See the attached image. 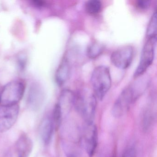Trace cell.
<instances>
[{
  "mask_svg": "<svg viewBox=\"0 0 157 157\" xmlns=\"http://www.w3.org/2000/svg\"><path fill=\"white\" fill-rule=\"evenodd\" d=\"M74 106L86 124L93 123L97 106V98L94 92L85 89L75 93Z\"/></svg>",
  "mask_w": 157,
  "mask_h": 157,
  "instance_id": "cell-1",
  "label": "cell"
},
{
  "mask_svg": "<svg viewBox=\"0 0 157 157\" xmlns=\"http://www.w3.org/2000/svg\"><path fill=\"white\" fill-rule=\"evenodd\" d=\"M93 92L95 96L102 101L112 85V78L108 67L99 66L92 73L90 80Z\"/></svg>",
  "mask_w": 157,
  "mask_h": 157,
  "instance_id": "cell-2",
  "label": "cell"
},
{
  "mask_svg": "<svg viewBox=\"0 0 157 157\" xmlns=\"http://www.w3.org/2000/svg\"><path fill=\"white\" fill-rule=\"evenodd\" d=\"M25 84L20 80L13 81L6 84L0 91V105L18 104L25 92Z\"/></svg>",
  "mask_w": 157,
  "mask_h": 157,
  "instance_id": "cell-3",
  "label": "cell"
},
{
  "mask_svg": "<svg viewBox=\"0 0 157 157\" xmlns=\"http://www.w3.org/2000/svg\"><path fill=\"white\" fill-rule=\"evenodd\" d=\"M156 43L157 36L147 37L142 48L139 64L133 75L135 78L142 76L152 64L155 56Z\"/></svg>",
  "mask_w": 157,
  "mask_h": 157,
  "instance_id": "cell-4",
  "label": "cell"
},
{
  "mask_svg": "<svg viewBox=\"0 0 157 157\" xmlns=\"http://www.w3.org/2000/svg\"><path fill=\"white\" fill-rule=\"evenodd\" d=\"M136 95L132 86H128L123 90L114 104L112 109L113 116L118 118L126 113Z\"/></svg>",
  "mask_w": 157,
  "mask_h": 157,
  "instance_id": "cell-5",
  "label": "cell"
},
{
  "mask_svg": "<svg viewBox=\"0 0 157 157\" xmlns=\"http://www.w3.org/2000/svg\"><path fill=\"white\" fill-rule=\"evenodd\" d=\"M18 104L0 105V132L10 130L16 123L19 116Z\"/></svg>",
  "mask_w": 157,
  "mask_h": 157,
  "instance_id": "cell-6",
  "label": "cell"
},
{
  "mask_svg": "<svg viewBox=\"0 0 157 157\" xmlns=\"http://www.w3.org/2000/svg\"><path fill=\"white\" fill-rule=\"evenodd\" d=\"M134 56V49L130 45L125 46L113 52L111 55L112 64L120 69L128 68L132 63Z\"/></svg>",
  "mask_w": 157,
  "mask_h": 157,
  "instance_id": "cell-7",
  "label": "cell"
},
{
  "mask_svg": "<svg viewBox=\"0 0 157 157\" xmlns=\"http://www.w3.org/2000/svg\"><path fill=\"white\" fill-rule=\"evenodd\" d=\"M82 143L87 153L92 157L95 152L98 144V131L95 125L86 124L82 134Z\"/></svg>",
  "mask_w": 157,
  "mask_h": 157,
  "instance_id": "cell-8",
  "label": "cell"
},
{
  "mask_svg": "<svg viewBox=\"0 0 157 157\" xmlns=\"http://www.w3.org/2000/svg\"><path fill=\"white\" fill-rule=\"evenodd\" d=\"M43 88L36 82L31 85L27 96V103L32 109H37L40 107L44 100Z\"/></svg>",
  "mask_w": 157,
  "mask_h": 157,
  "instance_id": "cell-9",
  "label": "cell"
},
{
  "mask_svg": "<svg viewBox=\"0 0 157 157\" xmlns=\"http://www.w3.org/2000/svg\"><path fill=\"white\" fill-rule=\"evenodd\" d=\"M71 66L68 59L64 57L59 64L55 75V79L58 86H62L69 78Z\"/></svg>",
  "mask_w": 157,
  "mask_h": 157,
  "instance_id": "cell-10",
  "label": "cell"
},
{
  "mask_svg": "<svg viewBox=\"0 0 157 157\" xmlns=\"http://www.w3.org/2000/svg\"><path fill=\"white\" fill-rule=\"evenodd\" d=\"M33 141L25 134H22L15 145L17 157H28L33 149Z\"/></svg>",
  "mask_w": 157,
  "mask_h": 157,
  "instance_id": "cell-11",
  "label": "cell"
},
{
  "mask_svg": "<svg viewBox=\"0 0 157 157\" xmlns=\"http://www.w3.org/2000/svg\"><path fill=\"white\" fill-rule=\"evenodd\" d=\"M55 129L52 117H48L42 121L39 133L42 141L45 145L49 144L51 141Z\"/></svg>",
  "mask_w": 157,
  "mask_h": 157,
  "instance_id": "cell-12",
  "label": "cell"
},
{
  "mask_svg": "<svg viewBox=\"0 0 157 157\" xmlns=\"http://www.w3.org/2000/svg\"><path fill=\"white\" fill-rule=\"evenodd\" d=\"M74 95L75 93L68 89L63 90L60 93L57 104L59 106L63 116L74 106Z\"/></svg>",
  "mask_w": 157,
  "mask_h": 157,
  "instance_id": "cell-13",
  "label": "cell"
},
{
  "mask_svg": "<svg viewBox=\"0 0 157 157\" xmlns=\"http://www.w3.org/2000/svg\"><path fill=\"white\" fill-rule=\"evenodd\" d=\"M104 50L103 45L98 42H94L89 45L86 54L89 58L94 59L101 55Z\"/></svg>",
  "mask_w": 157,
  "mask_h": 157,
  "instance_id": "cell-14",
  "label": "cell"
},
{
  "mask_svg": "<svg viewBox=\"0 0 157 157\" xmlns=\"http://www.w3.org/2000/svg\"><path fill=\"white\" fill-rule=\"evenodd\" d=\"M102 3L98 0H90L85 4V10L90 15L98 14L101 10Z\"/></svg>",
  "mask_w": 157,
  "mask_h": 157,
  "instance_id": "cell-15",
  "label": "cell"
},
{
  "mask_svg": "<svg viewBox=\"0 0 157 157\" xmlns=\"http://www.w3.org/2000/svg\"><path fill=\"white\" fill-rule=\"evenodd\" d=\"M157 36V11L152 14L149 23L147 31V37Z\"/></svg>",
  "mask_w": 157,
  "mask_h": 157,
  "instance_id": "cell-16",
  "label": "cell"
},
{
  "mask_svg": "<svg viewBox=\"0 0 157 157\" xmlns=\"http://www.w3.org/2000/svg\"><path fill=\"white\" fill-rule=\"evenodd\" d=\"M63 114L57 104L55 105L53 112L52 120L54 123L55 129H57L60 126L63 118Z\"/></svg>",
  "mask_w": 157,
  "mask_h": 157,
  "instance_id": "cell-17",
  "label": "cell"
},
{
  "mask_svg": "<svg viewBox=\"0 0 157 157\" xmlns=\"http://www.w3.org/2000/svg\"><path fill=\"white\" fill-rule=\"evenodd\" d=\"M151 2L150 1L146 0H140L137 1L136 5L140 10H146L150 7Z\"/></svg>",
  "mask_w": 157,
  "mask_h": 157,
  "instance_id": "cell-18",
  "label": "cell"
},
{
  "mask_svg": "<svg viewBox=\"0 0 157 157\" xmlns=\"http://www.w3.org/2000/svg\"><path fill=\"white\" fill-rule=\"evenodd\" d=\"M27 59L25 55L22 54L20 55L18 58V64L19 68L21 71L23 70L26 66Z\"/></svg>",
  "mask_w": 157,
  "mask_h": 157,
  "instance_id": "cell-19",
  "label": "cell"
},
{
  "mask_svg": "<svg viewBox=\"0 0 157 157\" xmlns=\"http://www.w3.org/2000/svg\"><path fill=\"white\" fill-rule=\"evenodd\" d=\"M122 157H136V149L133 147H130L125 150Z\"/></svg>",
  "mask_w": 157,
  "mask_h": 157,
  "instance_id": "cell-20",
  "label": "cell"
},
{
  "mask_svg": "<svg viewBox=\"0 0 157 157\" xmlns=\"http://www.w3.org/2000/svg\"><path fill=\"white\" fill-rule=\"evenodd\" d=\"M31 2H32V5L36 8H43V7H45L47 5L46 2L42 1H33Z\"/></svg>",
  "mask_w": 157,
  "mask_h": 157,
  "instance_id": "cell-21",
  "label": "cell"
},
{
  "mask_svg": "<svg viewBox=\"0 0 157 157\" xmlns=\"http://www.w3.org/2000/svg\"><path fill=\"white\" fill-rule=\"evenodd\" d=\"M1 87H0V91H1Z\"/></svg>",
  "mask_w": 157,
  "mask_h": 157,
  "instance_id": "cell-22",
  "label": "cell"
}]
</instances>
